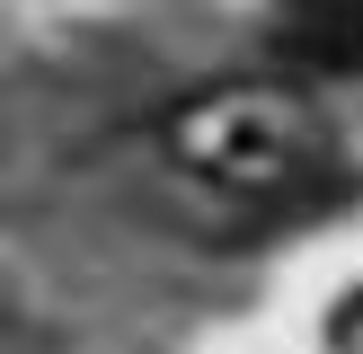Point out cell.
I'll return each mask as SVG.
<instances>
[{"instance_id": "obj_1", "label": "cell", "mask_w": 363, "mask_h": 354, "mask_svg": "<svg viewBox=\"0 0 363 354\" xmlns=\"http://www.w3.org/2000/svg\"><path fill=\"white\" fill-rule=\"evenodd\" d=\"M160 151L213 204L266 212V222L311 212V204L337 195V133L319 115V98L293 88V80H222L204 98L169 106Z\"/></svg>"}, {"instance_id": "obj_2", "label": "cell", "mask_w": 363, "mask_h": 354, "mask_svg": "<svg viewBox=\"0 0 363 354\" xmlns=\"http://www.w3.org/2000/svg\"><path fill=\"white\" fill-rule=\"evenodd\" d=\"M284 27H293L301 53L319 62H363V0H284Z\"/></svg>"}]
</instances>
